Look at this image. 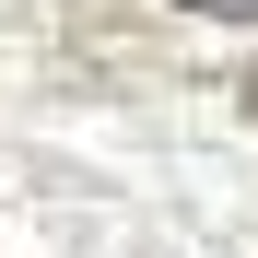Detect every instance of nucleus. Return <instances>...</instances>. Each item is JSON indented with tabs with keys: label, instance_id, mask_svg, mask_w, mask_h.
Here are the masks:
<instances>
[{
	"label": "nucleus",
	"instance_id": "1",
	"mask_svg": "<svg viewBox=\"0 0 258 258\" xmlns=\"http://www.w3.org/2000/svg\"><path fill=\"white\" fill-rule=\"evenodd\" d=\"M188 12H223V24H258V0H188Z\"/></svg>",
	"mask_w": 258,
	"mask_h": 258
},
{
	"label": "nucleus",
	"instance_id": "2",
	"mask_svg": "<svg viewBox=\"0 0 258 258\" xmlns=\"http://www.w3.org/2000/svg\"><path fill=\"white\" fill-rule=\"evenodd\" d=\"M246 117H258V71H246Z\"/></svg>",
	"mask_w": 258,
	"mask_h": 258
}]
</instances>
